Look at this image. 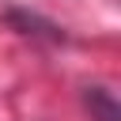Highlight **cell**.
<instances>
[{"label": "cell", "instance_id": "cell-1", "mask_svg": "<svg viewBox=\"0 0 121 121\" xmlns=\"http://www.w3.org/2000/svg\"><path fill=\"white\" fill-rule=\"evenodd\" d=\"M87 106H91V113L98 121H121V110H117L113 95L102 91V87H87Z\"/></svg>", "mask_w": 121, "mask_h": 121}]
</instances>
